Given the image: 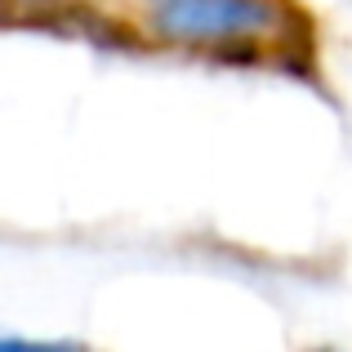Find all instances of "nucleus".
Segmentation results:
<instances>
[{
    "instance_id": "7ed1b4c3",
    "label": "nucleus",
    "mask_w": 352,
    "mask_h": 352,
    "mask_svg": "<svg viewBox=\"0 0 352 352\" xmlns=\"http://www.w3.org/2000/svg\"><path fill=\"white\" fill-rule=\"evenodd\" d=\"M308 352H339V348H308Z\"/></svg>"
},
{
    "instance_id": "f257e3e1",
    "label": "nucleus",
    "mask_w": 352,
    "mask_h": 352,
    "mask_svg": "<svg viewBox=\"0 0 352 352\" xmlns=\"http://www.w3.org/2000/svg\"><path fill=\"white\" fill-rule=\"evenodd\" d=\"M147 27L165 45L206 54H263L290 41L281 0H143Z\"/></svg>"
},
{
    "instance_id": "f03ea898",
    "label": "nucleus",
    "mask_w": 352,
    "mask_h": 352,
    "mask_svg": "<svg viewBox=\"0 0 352 352\" xmlns=\"http://www.w3.org/2000/svg\"><path fill=\"white\" fill-rule=\"evenodd\" d=\"M0 352H94L80 339H41V335H18V330H0Z\"/></svg>"
}]
</instances>
